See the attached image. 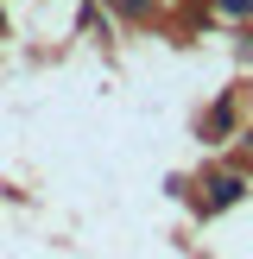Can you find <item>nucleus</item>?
I'll use <instances>...</instances> for the list:
<instances>
[{
  "label": "nucleus",
  "mask_w": 253,
  "mask_h": 259,
  "mask_svg": "<svg viewBox=\"0 0 253 259\" xmlns=\"http://www.w3.org/2000/svg\"><path fill=\"white\" fill-rule=\"evenodd\" d=\"M108 7H120V13H133V19H146V13L158 7V0H108Z\"/></svg>",
  "instance_id": "2"
},
{
  "label": "nucleus",
  "mask_w": 253,
  "mask_h": 259,
  "mask_svg": "<svg viewBox=\"0 0 253 259\" xmlns=\"http://www.w3.org/2000/svg\"><path fill=\"white\" fill-rule=\"evenodd\" d=\"M240 196V177H209V209H228Z\"/></svg>",
  "instance_id": "1"
},
{
  "label": "nucleus",
  "mask_w": 253,
  "mask_h": 259,
  "mask_svg": "<svg viewBox=\"0 0 253 259\" xmlns=\"http://www.w3.org/2000/svg\"><path fill=\"white\" fill-rule=\"evenodd\" d=\"M222 13H234V19H247V13H253V0H222Z\"/></svg>",
  "instance_id": "3"
}]
</instances>
